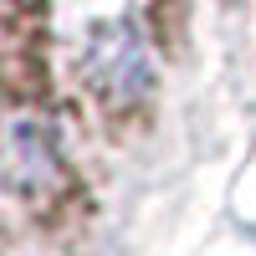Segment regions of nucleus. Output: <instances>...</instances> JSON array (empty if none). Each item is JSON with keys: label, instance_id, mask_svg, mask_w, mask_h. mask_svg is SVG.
Here are the masks:
<instances>
[{"label": "nucleus", "instance_id": "nucleus-1", "mask_svg": "<svg viewBox=\"0 0 256 256\" xmlns=\"http://www.w3.org/2000/svg\"><path fill=\"white\" fill-rule=\"evenodd\" d=\"M92 77L102 82L108 92H144V82H148V67H144V56L134 46V36L128 31H108L92 46Z\"/></svg>", "mask_w": 256, "mask_h": 256}]
</instances>
